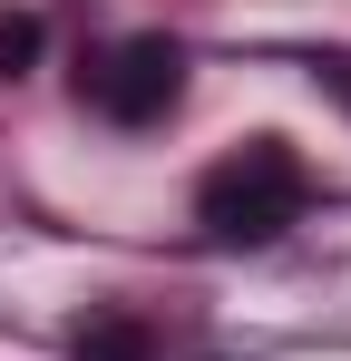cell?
<instances>
[{"instance_id": "obj_3", "label": "cell", "mask_w": 351, "mask_h": 361, "mask_svg": "<svg viewBox=\"0 0 351 361\" xmlns=\"http://www.w3.org/2000/svg\"><path fill=\"white\" fill-rule=\"evenodd\" d=\"M68 361H156V332L137 312H88L68 332Z\"/></svg>"}, {"instance_id": "obj_1", "label": "cell", "mask_w": 351, "mask_h": 361, "mask_svg": "<svg viewBox=\"0 0 351 361\" xmlns=\"http://www.w3.org/2000/svg\"><path fill=\"white\" fill-rule=\"evenodd\" d=\"M302 205H312V166L283 137H244L195 176V225L215 244H273L283 225H302Z\"/></svg>"}, {"instance_id": "obj_2", "label": "cell", "mask_w": 351, "mask_h": 361, "mask_svg": "<svg viewBox=\"0 0 351 361\" xmlns=\"http://www.w3.org/2000/svg\"><path fill=\"white\" fill-rule=\"evenodd\" d=\"M78 98L117 127H156L176 118V98H185V49H176L166 30H137V39H117L98 59L78 68Z\"/></svg>"}, {"instance_id": "obj_4", "label": "cell", "mask_w": 351, "mask_h": 361, "mask_svg": "<svg viewBox=\"0 0 351 361\" xmlns=\"http://www.w3.org/2000/svg\"><path fill=\"white\" fill-rule=\"evenodd\" d=\"M39 49H49V20L39 10H0V78H30Z\"/></svg>"}, {"instance_id": "obj_5", "label": "cell", "mask_w": 351, "mask_h": 361, "mask_svg": "<svg viewBox=\"0 0 351 361\" xmlns=\"http://www.w3.org/2000/svg\"><path fill=\"white\" fill-rule=\"evenodd\" d=\"M312 78H322V88L351 108V49H322V59H312Z\"/></svg>"}]
</instances>
